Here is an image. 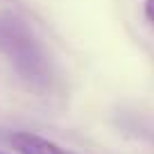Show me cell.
Here are the masks:
<instances>
[{
  "instance_id": "obj_1",
  "label": "cell",
  "mask_w": 154,
  "mask_h": 154,
  "mask_svg": "<svg viewBox=\"0 0 154 154\" xmlns=\"http://www.w3.org/2000/svg\"><path fill=\"white\" fill-rule=\"evenodd\" d=\"M0 54L11 63L16 75L36 93L52 88V61L25 18L14 11H0Z\"/></svg>"
},
{
  "instance_id": "obj_2",
  "label": "cell",
  "mask_w": 154,
  "mask_h": 154,
  "mask_svg": "<svg viewBox=\"0 0 154 154\" xmlns=\"http://www.w3.org/2000/svg\"><path fill=\"white\" fill-rule=\"evenodd\" d=\"M9 143L18 154H75V152L59 147L57 143L43 138V136L32 134V131H16L9 138Z\"/></svg>"
},
{
  "instance_id": "obj_3",
  "label": "cell",
  "mask_w": 154,
  "mask_h": 154,
  "mask_svg": "<svg viewBox=\"0 0 154 154\" xmlns=\"http://www.w3.org/2000/svg\"><path fill=\"white\" fill-rule=\"evenodd\" d=\"M145 16L149 23H154V0H145Z\"/></svg>"
},
{
  "instance_id": "obj_4",
  "label": "cell",
  "mask_w": 154,
  "mask_h": 154,
  "mask_svg": "<svg viewBox=\"0 0 154 154\" xmlns=\"http://www.w3.org/2000/svg\"><path fill=\"white\" fill-rule=\"evenodd\" d=\"M0 154H2V152H0Z\"/></svg>"
}]
</instances>
